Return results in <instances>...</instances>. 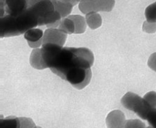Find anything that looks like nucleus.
I'll use <instances>...</instances> for the list:
<instances>
[{
  "label": "nucleus",
  "instance_id": "f257e3e1",
  "mask_svg": "<svg viewBox=\"0 0 156 128\" xmlns=\"http://www.w3.org/2000/svg\"><path fill=\"white\" fill-rule=\"evenodd\" d=\"M41 50L47 67L54 74L77 89H83L89 84L94 58L88 48L45 43Z\"/></svg>",
  "mask_w": 156,
  "mask_h": 128
},
{
  "label": "nucleus",
  "instance_id": "f03ea898",
  "mask_svg": "<svg viewBox=\"0 0 156 128\" xmlns=\"http://www.w3.org/2000/svg\"><path fill=\"white\" fill-rule=\"evenodd\" d=\"M38 26V17L31 7L17 16L1 17V37L20 35Z\"/></svg>",
  "mask_w": 156,
  "mask_h": 128
},
{
  "label": "nucleus",
  "instance_id": "7ed1b4c3",
  "mask_svg": "<svg viewBox=\"0 0 156 128\" xmlns=\"http://www.w3.org/2000/svg\"><path fill=\"white\" fill-rule=\"evenodd\" d=\"M121 103L126 109L134 112L144 120H147V116L152 108L144 98L131 92L125 94L122 98Z\"/></svg>",
  "mask_w": 156,
  "mask_h": 128
},
{
  "label": "nucleus",
  "instance_id": "20e7f679",
  "mask_svg": "<svg viewBox=\"0 0 156 128\" xmlns=\"http://www.w3.org/2000/svg\"><path fill=\"white\" fill-rule=\"evenodd\" d=\"M29 8L28 0H1V17L17 16Z\"/></svg>",
  "mask_w": 156,
  "mask_h": 128
},
{
  "label": "nucleus",
  "instance_id": "39448f33",
  "mask_svg": "<svg viewBox=\"0 0 156 128\" xmlns=\"http://www.w3.org/2000/svg\"><path fill=\"white\" fill-rule=\"evenodd\" d=\"M96 0H83L80 5V9L85 14L98 11L110 12L113 6V0H100L96 2Z\"/></svg>",
  "mask_w": 156,
  "mask_h": 128
},
{
  "label": "nucleus",
  "instance_id": "423d86ee",
  "mask_svg": "<svg viewBox=\"0 0 156 128\" xmlns=\"http://www.w3.org/2000/svg\"><path fill=\"white\" fill-rule=\"evenodd\" d=\"M67 36V33L60 30L59 29L49 28L46 29L44 33L43 44L53 43L62 47L66 43Z\"/></svg>",
  "mask_w": 156,
  "mask_h": 128
},
{
  "label": "nucleus",
  "instance_id": "0eeeda50",
  "mask_svg": "<svg viewBox=\"0 0 156 128\" xmlns=\"http://www.w3.org/2000/svg\"><path fill=\"white\" fill-rule=\"evenodd\" d=\"M106 123L108 128H125V116L121 111H113L107 116Z\"/></svg>",
  "mask_w": 156,
  "mask_h": 128
},
{
  "label": "nucleus",
  "instance_id": "6e6552de",
  "mask_svg": "<svg viewBox=\"0 0 156 128\" xmlns=\"http://www.w3.org/2000/svg\"><path fill=\"white\" fill-rule=\"evenodd\" d=\"M30 63L35 69L43 70L48 68L43 58L42 50L40 48H35L33 50L30 57Z\"/></svg>",
  "mask_w": 156,
  "mask_h": 128
},
{
  "label": "nucleus",
  "instance_id": "1a4fd4ad",
  "mask_svg": "<svg viewBox=\"0 0 156 128\" xmlns=\"http://www.w3.org/2000/svg\"><path fill=\"white\" fill-rule=\"evenodd\" d=\"M52 2L54 5L55 10L60 13L62 18L71 13L73 6L72 4L58 2L57 0H52Z\"/></svg>",
  "mask_w": 156,
  "mask_h": 128
},
{
  "label": "nucleus",
  "instance_id": "9d476101",
  "mask_svg": "<svg viewBox=\"0 0 156 128\" xmlns=\"http://www.w3.org/2000/svg\"><path fill=\"white\" fill-rule=\"evenodd\" d=\"M86 21L89 27L93 29L101 26L102 19L101 16L95 12H91L86 14Z\"/></svg>",
  "mask_w": 156,
  "mask_h": 128
},
{
  "label": "nucleus",
  "instance_id": "9b49d317",
  "mask_svg": "<svg viewBox=\"0 0 156 128\" xmlns=\"http://www.w3.org/2000/svg\"><path fill=\"white\" fill-rule=\"evenodd\" d=\"M73 21L75 25V33H83L86 29V24L85 19L80 15H71L68 17Z\"/></svg>",
  "mask_w": 156,
  "mask_h": 128
},
{
  "label": "nucleus",
  "instance_id": "f8f14e48",
  "mask_svg": "<svg viewBox=\"0 0 156 128\" xmlns=\"http://www.w3.org/2000/svg\"><path fill=\"white\" fill-rule=\"evenodd\" d=\"M44 32L38 28H32L25 33L24 37L28 42H38L44 37Z\"/></svg>",
  "mask_w": 156,
  "mask_h": 128
},
{
  "label": "nucleus",
  "instance_id": "ddd939ff",
  "mask_svg": "<svg viewBox=\"0 0 156 128\" xmlns=\"http://www.w3.org/2000/svg\"><path fill=\"white\" fill-rule=\"evenodd\" d=\"M0 128H20V121L19 118L10 116L1 119Z\"/></svg>",
  "mask_w": 156,
  "mask_h": 128
},
{
  "label": "nucleus",
  "instance_id": "4468645a",
  "mask_svg": "<svg viewBox=\"0 0 156 128\" xmlns=\"http://www.w3.org/2000/svg\"><path fill=\"white\" fill-rule=\"evenodd\" d=\"M58 29L67 34H73L75 32V25L72 19L67 18L61 21Z\"/></svg>",
  "mask_w": 156,
  "mask_h": 128
},
{
  "label": "nucleus",
  "instance_id": "2eb2a0df",
  "mask_svg": "<svg viewBox=\"0 0 156 128\" xmlns=\"http://www.w3.org/2000/svg\"><path fill=\"white\" fill-rule=\"evenodd\" d=\"M145 15L147 22L156 23V2L145 9Z\"/></svg>",
  "mask_w": 156,
  "mask_h": 128
},
{
  "label": "nucleus",
  "instance_id": "dca6fc26",
  "mask_svg": "<svg viewBox=\"0 0 156 128\" xmlns=\"http://www.w3.org/2000/svg\"><path fill=\"white\" fill-rule=\"evenodd\" d=\"M144 99L152 108L156 107V92L151 91L146 94Z\"/></svg>",
  "mask_w": 156,
  "mask_h": 128
},
{
  "label": "nucleus",
  "instance_id": "f3484780",
  "mask_svg": "<svg viewBox=\"0 0 156 128\" xmlns=\"http://www.w3.org/2000/svg\"><path fill=\"white\" fill-rule=\"evenodd\" d=\"M145 127V124L139 119H130L126 121L125 128Z\"/></svg>",
  "mask_w": 156,
  "mask_h": 128
},
{
  "label": "nucleus",
  "instance_id": "a211bd4d",
  "mask_svg": "<svg viewBox=\"0 0 156 128\" xmlns=\"http://www.w3.org/2000/svg\"><path fill=\"white\" fill-rule=\"evenodd\" d=\"M20 128H37L33 120L28 117H20Z\"/></svg>",
  "mask_w": 156,
  "mask_h": 128
},
{
  "label": "nucleus",
  "instance_id": "6ab92c4d",
  "mask_svg": "<svg viewBox=\"0 0 156 128\" xmlns=\"http://www.w3.org/2000/svg\"><path fill=\"white\" fill-rule=\"evenodd\" d=\"M147 121L150 126L156 128V107L152 108L147 116Z\"/></svg>",
  "mask_w": 156,
  "mask_h": 128
},
{
  "label": "nucleus",
  "instance_id": "aec40b11",
  "mask_svg": "<svg viewBox=\"0 0 156 128\" xmlns=\"http://www.w3.org/2000/svg\"><path fill=\"white\" fill-rule=\"evenodd\" d=\"M143 31L147 33H154L156 32V23L145 21L142 26Z\"/></svg>",
  "mask_w": 156,
  "mask_h": 128
},
{
  "label": "nucleus",
  "instance_id": "412c9836",
  "mask_svg": "<svg viewBox=\"0 0 156 128\" xmlns=\"http://www.w3.org/2000/svg\"><path fill=\"white\" fill-rule=\"evenodd\" d=\"M148 66L151 69L156 72V52L152 54L148 60Z\"/></svg>",
  "mask_w": 156,
  "mask_h": 128
},
{
  "label": "nucleus",
  "instance_id": "4be33fe9",
  "mask_svg": "<svg viewBox=\"0 0 156 128\" xmlns=\"http://www.w3.org/2000/svg\"><path fill=\"white\" fill-rule=\"evenodd\" d=\"M28 43L29 46H30L32 48H38V47H39L40 46L43 45V38L41 39V40H40L39 41L35 42H28Z\"/></svg>",
  "mask_w": 156,
  "mask_h": 128
},
{
  "label": "nucleus",
  "instance_id": "5701e85b",
  "mask_svg": "<svg viewBox=\"0 0 156 128\" xmlns=\"http://www.w3.org/2000/svg\"><path fill=\"white\" fill-rule=\"evenodd\" d=\"M41 1H42V0H28V6L29 7H31Z\"/></svg>",
  "mask_w": 156,
  "mask_h": 128
},
{
  "label": "nucleus",
  "instance_id": "b1692460",
  "mask_svg": "<svg viewBox=\"0 0 156 128\" xmlns=\"http://www.w3.org/2000/svg\"><path fill=\"white\" fill-rule=\"evenodd\" d=\"M142 128H153V127H151V126H149V127H142Z\"/></svg>",
  "mask_w": 156,
  "mask_h": 128
},
{
  "label": "nucleus",
  "instance_id": "393cba45",
  "mask_svg": "<svg viewBox=\"0 0 156 128\" xmlns=\"http://www.w3.org/2000/svg\"><path fill=\"white\" fill-rule=\"evenodd\" d=\"M37 128H42V127H39V126H38V127H37Z\"/></svg>",
  "mask_w": 156,
  "mask_h": 128
}]
</instances>
